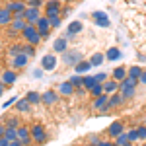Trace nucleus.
<instances>
[{"label":"nucleus","instance_id":"obj_45","mask_svg":"<svg viewBox=\"0 0 146 146\" xmlns=\"http://www.w3.org/2000/svg\"><path fill=\"white\" fill-rule=\"evenodd\" d=\"M6 35H8V39H18V37H20V33L14 31L12 27H6Z\"/></svg>","mask_w":146,"mask_h":146},{"label":"nucleus","instance_id":"obj_55","mask_svg":"<svg viewBox=\"0 0 146 146\" xmlns=\"http://www.w3.org/2000/svg\"><path fill=\"white\" fill-rule=\"evenodd\" d=\"M82 146H94V144H90V142H86V144H82Z\"/></svg>","mask_w":146,"mask_h":146},{"label":"nucleus","instance_id":"obj_19","mask_svg":"<svg viewBox=\"0 0 146 146\" xmlns=\"http://www.w3.org/2000/svg\"><path fill=\"white\" fill-rule=\"evenodd\" d=\"M12 107H14V111L20 113V115H27V113L31 111V103L25 100V98H18V100H16V103H14Z\"/></svg>","mask_w":146,"mask_h":146},{"label":"nucleus","instance_id":"obj_1","mask_svg":"<svg viewBox=\"0 0 146 146\" xmlns=\"http://www.w3.org/2000/svg\"><path fill=\"white\" fill-rule=\"evenodd\" d=\"M20 37L23 39V43H31V45H35V47H39L41 45V35L37 33V27H35L33 23H27L25 27H23V31L20 33Z\"/></svg>","mask_w":146,"mask_h":146},{"label":"nucleus","instance_id":"obj_7","mask_svg":"<svg viewBox=\"0 0 146 146\" xmlns=\"http://www.w3.org/2000/svg\"><path fill=\"white\" fill-rule=\"evenodd\" d=\"M39 66L43 68L45 72H53V70H56V66H58V55H55V53H47V55H43L41 56Z\"/></svg>","mask_w":146,"mask_h":146},{"label":"nucleus","instance_id":"obj_49","mask_svg":"<svg viewBox=\"0 0 146 146\" xmlns=\"http://www.w3.org/2000/svg\"><path fill=\"white\" fill-rule=\"evenodd\" d=\"M138 82H140L142 86H146V68L142 70V74H140V78H138Z\"/></svg>","mask_w":146,"mask_h":146},{"label":"nucleus","instance_id":"obj_5","mask_svg":"<svg viewBox=\"0 0 146 146\" xmlns=\"http://www.w3.org/2000/svg\"><path fill=\"white\" fill-rule=\"evenodd\" d=\"M62 0H45V6H43V16L45 18H55V16H60V10H62Z\"/></svg>","mask_w":146,"mask_h":146},{"label":"nucleus","instance_id":"obj_44","mask_svg":"<svg viewBox=\"0 0 146 146\" xmlns=\"http://www.w3.org/2000/svg\"><path fill=\"white\" fill-rule=\"evenodd\" d=\"M70 12H72V8H70L68 4H64V6H62V10H60V18H62V20L68 18V14H70Z\"/></svg>","mask_w":146,"mask_h":146},{"label":"nucleus","instance_id":"obj_37","mask_svg":"<svg viewBox=\"0 0 146 146\" xmlns=\"http://www.w3.org/2000/svg\"><path fill=\"white\" fill-rule=\"evenodd\" d=\"M127 135H129V140H131L133 144H136V142H138V131H136V127L129 129V131H127Z\"/></svg>","mask_w":146,"mask_h":146},{"label":"nucleus","instance_id":"obj_4","mask_svg":"<svg viewBox=\"0 0 146 146\" xmlns=\"http://www.w3.org/2000/svg\"><path fill=\"white\" fill-rule=\"evenodd\" d=\"M90 20L98 27H101V29H109L111 27V20H109V16H107V12L105 10H94L90 14Z\"/></svg>","mask_w":146,"mask_h":146},{"label":"nucleus","instance_id":"obj_31","mask_svg":"<svg viewBox=\"0 0 146 146\" xmlns=\"http://www.w3.org/2000/svg\"><path fill=\"white\" fill-rule=\"evenodd\" d=\"M68 82L74 86V90H76V88H84V76H82V74H76V72H74L72 76H68Z\"/></svg>","mask_w":146,"mask_h":146},{"label":"nucleus","instance_id":"obj_13","mask_svg":"<svg viewBox=\"0 0 146 146\" xmlns=\"http://www.w3.org/2000/svg\"><path fill=\"white\" fill-rule=\"evenodd\" d=\"M16 131H18V138L22 140L23 146H33V144H35V140L31 138V133H29V125L23 123L22 127H18Z\"/></svg>","mask_w":146,"mask_h":146},{"label":"nucleus","instance_id":"obj_29","mask_svg":"<svg viewBox=\"0 0 146 146\" xmlns=\"http://www.w3.org/2000/svg\"><path fill=\"white\" fill-rule=\"evenodd\" d=\"M25 25H27V22H25L23 18H14V20H12V23L8 25V27H12V29H14V31H18V33H22Z\"/></svg>","mask_w":146,"mask_h":146},{"label":"nucleus","instance_id":"obj_14","mask_svg":"<svg viewBox=\"0 0 146 146\" xmlns=\"http://www.w3.org/2000/svg\"><path fill=\"white\" fill-rule=\"evenodd\" d=\"M68 49H70V41H68L64 35L56 37L55 41H53V53L55 55H62V53H66Z\"/></svg>","mask_w":146,"mask_h":146},{"label":"nucleus","instance_id":"obj_28","mask_svg":"<svg viewBox=\"0 0 146 146\" xmlns=\"http://www.w3.org/2000/svg\"><path fill=\"white\" fill-rule=\"evenodd\" d=\"M88 60L92 62V68H94V66H101V64L105 62V53H101V51H96V53H94V55H92Z\"/></svg>","mask_w":146,"mask_h":146},{"label":"nucleus","instance_id":"obj_40","mask_svg":"<svg viewBox=\"0 0 146 146\" xmlns=\"http://www.w3.org/2000/svg\"><path fill=\"white\" fill-rule=\"evenodd\" d=\"M49 22H51V27H53V29H58V27L62 25V18H60V16H55V18H49Z\"/></svg>","mask_w":146,"mask_h":146},{"label":"nucleus","instance_id":"obj_39","mask_svg":"<svg viewBox=\"0 0 146 146\" xmlns=\"http://www.w3.org/2000/svg\"><path fill=\"white\" fill-rule=\"evenodd\" d=\"M25 2L29 8H41L43 10V6H45V0H25Z\"/></svg>","mask_w":146,"mask_h":146},{"label":"nucleus","instance_id":"obj_3","mask_svg":"<svg viewBox=\"0 0 146 146\" xmlns=\"http://www.w3.org/2000/svg\"><path fill=\"white\" fill-rule=\"evenodd\" d=\"M62 62H64V66H68V68H74L76 64H78L80 60H84V53L80 51V49H68L66 53H62Z\"/></svg>","mask_w":146,"mask_h":146},{"label":"nucleus","instance_id":"obj_2","mask_svg":"<svg viewBox=\"0 0 146 146\" xmlns=\"http://www.w3.org/2000/svg\"><path fill=\"white\" fill-rule=\"evenodd\" d=\"M29 133H31V138L35 140V144H45V142H49V133H47L43 123L29 125Z\"/></svg>","mask_w":146,"mask_h":146},{"label":"nucleus","instance_id":"obj_51","mask_svg":"<svg viewBox=\"0 0 146 146\" xmlns=\"http://www.w3.org/2000/svg\"><path fill=\"white\" fill-rule=\"evenodd\" d=\"M4 135H6V125H4V123H0V138H2Z\"/></svg>","mask_w":146,"mask_h":146},{"label":"nucleus","instance_id":"obj_46","mask_svg":"<svg viewBox=\"0 0 146 146\" xmlns=\"http://www.w3.org/2000/svg\"><path fill=\"white\" fill-rule=\"evenodd\" d=\"M16 100H18V98H10V100H6L4 103H2V109H8V107H12V105L16 103Z\"/></svg>","mask_w":146,"mask_h":146},{"label":"nucleus","instance_id":"obj_26","mask_svg":"<svg viewBox=\"0 0 146 146\" xmlns=\"http://www.w3.org/2000/svg\"><path fill=\"white\" fill-rule=\"evenodd\" d=\"M115 92H119V82L113 78H107L103 82V94H115Z\"/></svg>","mask_w":146,"mask_h":146},{"label":"nucleus","instance_id":"obj_54","mask_svg":"<svg viewBox=\"0 0 146 146\" xmlns=\"http://www.w3.org/2000/svg\"><path fill=\"white\" fill-rule=\"evenodd\" d=\"M4 92H6V86H4V84H2V82H0V98H2V96H4Z\"/></svg>","mask_w":146,"mask_h":146},{"label":"nucleus","instance_id":"obj_36","mask_svg":"<svg viewBox=\"0 0 146 146\" xmlns=\"http://www.w3.org/2000/svg\"><path fill=\"white\" fill-rule=\"evenodd\" d=\"M101 94H103V84H96L92 90H88V96H90L92 100H94V98H100Z\"/></svg>","mask_w":146,"mask_h":146},{"label":"nucleus","instance_id":"obj_23","mask_svg":"<svg viewBox=\"0 0 146 146\" xmlns=\"http://www.w3.org/2000/svg\"><path fill=\"white\" fill-rule=\"evenodd\" d=\"M12 20H14V14L4 6V8L0 10V27H2V29H6V27L12 23Z\"/></svg>","mask_w":146,"mask_h":146},{"label":"nucleus","instance_id":"obj_33","mask_svg":"<svg viewBox=\"0 0 146 146\" xmlns=\"http://www.w3.org/2000/svg\"><path fill=\"white\" fill-rule=\"evenodd\" d=\"M22 53H23V55H27L29 58H31V56L37 55V47L31 45V43H22Z\"/></svg>","mask_w":146,"mask_h":146},{"label":"nucleus","instance_id":"obj_20","mask_svg":"<svg viewBox=\"0 0 146 146\" xmlns=\"http://www.w3.org/2000/svg\"><path fill=\"white\" fill-rule=\"evenodd\" d=\"M4 6H6L12 14H22V12H25V8H27V2H25V0H10V2H6Z\"/></svg>","mask_w":146,"mask_h":146},{"label":"nucleus","instance_id":"obj_15","mask_svg":"<svg viewBox=\"0 0 146 146\" xmlns=\"http://www.w3.org/2000/svg\"><path fill=\"white\" fill-rule=\"evenodd\" d=\"M56 92H58V96L62 98V100H70V98H74V86L64 80V82H60L58 86H56Z\"/></svg>","mask_w":146,"mask_h":146},{"label":"nucleus","instance_id":"obj_18","mask_svg":"<svg viewBox=\"0 0 146 146\" xmlns=\"http://www.w3.org/2000/svg\"><path fill=\"white\" fill-rule=\"evenodd\" d=\"M123 103H125V100H123V96H121L119 92H115V94H109V100H107V111L111 113L113 109H119Z\"/></svg>","mask_w":146,"mask_h":146},{"label":"nucleus","instance_id":"obj_16","mask_svg":"<svg viewBox=\"0 0 146 146\" xmlns=\"http://www.w3.org/2000/svg\"><path fill=\"white\" fill-rule=\"evenodd\" d=\"M41 16H43V10H41V8H29V6H27L25 12H23V20L27 23H33V25L39 22Z\"/></svg>","mask_w":146,"mask_h":146},{"label":"nucleus","instance_id":"obj_22","mask_svg":"<svg viewBox=\"0 0 146 146\" xmlns=\"http://www.w3.org/2000/svg\"><path fill=\"white\" fill-rule=\"evenodd\" d=\"M4 125L10 127V129H18V127L23 125V121H22V117H20V113H14V115H6L4 117Z\"/></svg>","mask_w":146,"mask_h":146},{"label":"nucleus","instance_id":"obj_53","mask_svg":"<svg viewBox=\"0 0 146 146\" xmlns=\"http://www.w3.org/2000/svg\"><path fill=\"white\" fill-rule=\"evenodd\" d=\"M138 60H140V62H146V55L144 53H138Z\"/></svg>","mask_w":146,"mask_h":146},{"label":"nucleus","instance_id":"obj_12","mask_svg":"<svg viewBox=\"0 0 146 146\" xmlns=\"http://www.w3.org/2000/svg\"><path fill=\"white\" fill-rule=\"evenodd\" d=\"M16 80H18V70H14V68H6V70L0 72V82H2L6 88L14 86Z\"/></svg>","mask_w":146,"mask_h":146},{"label":"nucleus","instance_id":"obj_58","mask_svg":"<svg viewBox=\"0 0 146 146\" xmlns=\"http://www.w3.org/2000/svg\"><path fill=\"white\" fill-rule=\"evenodd\" d=\"M113 146H117V144H113Z\"/></svg>","mask_w":146,"mask_h":146},{"label":"nucleus","instance_id":"obj_56","mask_svg":"<svg viewBox=\"0 0 146 146\" xmlns=\"http://www.w3.org/2000/svg\"><path fill=\"white\" fill-rule=\"evenodd\" d=\"M0 2H2V4H6V2H10V0H0Z\"/></svg>","mask_w":146,"mask_h":146},{"label":"nucleus","instance_id":"obj_30","mask_svg":"<svg viewBox=\"0 0 146 146\" xmlns=\"http://www.w3.org/2000/svg\"><path fill=\"white\" fill-rule=\"evenodd\" d=\"M113 142H115L117 146H135L133 142H131V140H129V135H127V131H125V133H121L119 136H115V138H113Z\"/></svg>","mask_w":146,"mask_h":146},{"label":"nucleus","instance_id":"obj_10","mask_svg":"<svg viewBox=\"0 0 146 146\" xmlns=\"http://www.w3.org/2000/svg\"><path fill=\"white\" fill-rule=\"evenodd\" d=\"M35 27H37V33L41 35V39H49V37H51V31H53V27H51V22H49V18L41 16V18H39V22L35 23Z\"/></svg>","mask_w":146,"mask_h":146},{"label":"nucleus","instance_id":"obj_43","mask_svg":"<svg viewBox=\"0 0 146 146\" xmlns=\"http://www.w3.org/2000/svg\"><path fill=\"white\" fill-rule=\"evenodd\" d=\"M94 76H96V80H98V84H103L105 80L109 78V74H107V72H98V74H94Z\"/></svg>","mask_w":146,"mask_h":146},{"label":"nucleus","instance_id":"obj_41","mask_svg":"<svg viewBox=\"0 0 146 146\" xmlns=\"http://www.w3.org/2000/svg\"><path fill=\"white\" fill-rule=\"evenodd\" d=\"M6 138H8V140H16V138H18V131H16V129H10V127H6Z\"/></svg>","mask_w":146,"mask_h":146},{"label":"nucleus","instance_id":"obj_57","mask_svg":"<svg viewBox=\"0 0 146 146\" xmlns=\"http://www.w3.org/2000/svg\"><path fill=\"white\" fill-rule=\"evenodd\" d=\"M2 8H4V4H2V2H0V10H2Z\"/></svg>","mask_w":146,"mask_h":146},{"label":"nucleus","instance_id":"obj_38","mask_svg":"<svg viewBox=\"0 0 146 146\" xmlns=\"http://www.w3.org/2000/svg\"><path fill=\"white\" fill-rule=\"evenodd\" d=\"M136 131H138V142H146V125H138Z\"/></svg>","mask_w":146,"mask_h":146},{"label":"nucleus","instance_id":"obj_17","mask_svg":"<svg viewBox=\"0 0 146 146\" xmlns=\"http://www.w3.org/2000/svg\"><path fill=\"white\" fill-rule=\"evenodd\" d=\"M27 62H29V56L23 55V53H20L18 56H14V58H10V68H14V70H23V68L27 66Z\"/></svg>","mask_w":146,"mask_h":146},{"label":"nucleus","instance_id":"obj_25","mask_svg":"<svg viewBox=\"0 0 146 146\" xmlns=\"http://www.w3.org/2000/svg\"><path fill=\"white\" fill-rule=\"evenodd\" d=\"M90 70H92V62L88 60V58H84V60H80L78 64L74 66V72H76V74H82V76H84V74H88Z\"/></svg>","mask_w":146,"mask_h":146},{"label":"nucleus","instance_id":"obj_34","mask_svg":"<svg viewBox=\"0 0 146 146\" xmlns=\"http://www.w3.org/2000/svg\"><path fill=\"white\" fill-rule=\"evenodd\" d=\"M142 70H144V66H140V64H133V66H129V78H140Z\"/></svg>","mask_w":146,"mask_h":146},{"label":"nucleus","instance_id":"obj_11","mask_svg":"<svg viewBox=\"0 0 146 146\" xmlns=\"http://www.w3.org/2000/svg\"><path fill=\"white\" fill-rule=\"evenodd\" d=\"M125 131H127V127H125V123L123 121H119V119H117V121H113L111 125H109V127H107V129H105V136H107V138H115V136H119L121 135V133H125Z\"/></svg>","mask_w":146,"mask_h":146},{"label":"nucleus","instance_id":"obj_50","mask_svg":"<svg viewBox=\"0 0 146 146\" xmlns=\"http://www.w3.org/2000/svg\"><path fill=\"white\" fill-rule=\"evenodd\" d=\"M0 146H10V140H8L6 136H2V138H0Z\"/></svg>","mask_w":146,"mask_h":146},{"label":"nucleus","instance_id":"obj_9","mask_svg":"<svg viewBox=\"0 0 146 146\" xmlns=\"http://www.w3.org/2000/svg\"><path fill=\"white\" fill-rule=\"evenodd\" d=\"M107 100H109V94H101L100 98H94L92 100V109L100 115H107Z\"/></svg>","mask_w":146,"mask_h":146},{"label":"nucleus","instance_id":"obj_8","mask_svg":"<svg viewBox=\"0 0 146 146\" xmlns=\"http://www.w3.org/2000/svg\"><path fill=\"white\" fill-rule=\"evenodd\" d=\"M60 100L62 98L58 96L56 90H47V92L41 94V105H45V107H55V105H58Z\"/></svg>","mask_w":146,"mask_h":146},{"label":"nucleus","instance_id":"obj_24","mask_svg":"<svg viewBox=\"0 0 146 146\" xmlns=\"http://www.w3.org/2000/svg\"><path fill=\"white\" fill-rule=\"evenodd\" d=\"M123 56V53H121V49L119 47H109L107 51H105V62H115V60H119Z\"/></svg>","mask_w":146,"mask_h":146},{"label":"nucleus","instance_id":"obj_6","mask_svg":"<svg viewBox=\"0 0 146 146\" xmlns=\"http://www.w3.org/2000/svg\"><path fill=\"white\" fill-rule=\"evenodd\" d=\"M80 33H84V22L82 20H72V22H68V25H66V31H64V37H66L68 41H72L76 35H80Z\"/></svg>","mask_w":146,"mask_h":146},{"label":"nucleus","instance_id":"obj_35","mask_svg":"<svg viewBox=\"0 0 146 146\" xmlns=\"http://www.w3.org/2000/svg\"><path fill=\"white\" fill-rule=\"evenodd\" d=\"M96 84H98V80H96L94 74H84V88L86 90H92Z\"/></svg>","mask_w":146,"mask_h":146},{"label":"nucleus","instance_id":"obj_52","mask_svg":"<svg viewBox=\"0 0 146 146\" xmlns=\"http://www.w3.org/2000/svg\"><path fill=\"white\" fill-rule=\"evenodd\" d=\"M10 146H23V144H22L20 138H16V140H12V142H10Z\"/></svg>","mask_w":146,"mask_h":146},{"label":"nucleus","instance_id":"obj_47","mask_svg":"<svg viewBox=\"0 0 146 146\" xmlns=\"http://www.w3.org/2000/svg\"><path fill=\"white\" fill-rule=\"evenodd\" d=\"M43 72H45V70H43L41 66H39V68H33V78H43Z\"/></svg>","mask_w":146,"mask_h":146},{"label":"nucleus","instance_id":"obj_21","mask_svg":"<svg viewBox=\"0 0 146 146\" xmlns=\"http://www.w3.org/2000/svg\"><path fill=\"white\" fill-rule=\"evenodd\" d=\"M127 76H129V66H125V64H119L111 70V78L117 80V82H123Z\"/></svg>","mask_w":146,"mask_h":146},{"label":"nucleus","instance_id":"obj_48","mask_svg":"<svg viewBox=\"0 0 146 146\" xmlns=\"http://www.w3.org/2000/svg\"><path fill=\"white\" fill-rule=\"evenodd\" d=\"M113 144H115V142H113L111 138H103V140H101L98 146H113Z\"/></svg>","mask_w":146,"mask_h":146},{"label":"nucleus","instance_id":"obj_32","mask_svg":"<svg viewBox=\"0 0 146 146\" xmlns=\"http://www.w3.org/2000/svg\"><path fill=\"white\" fill-rule=\"evenodd\" d=\"M20 53H22V43H12V45L8 47V51H6L8 58H14V56H18Z\"/></svg>","mask_w":146,"mask_h":146},{"label":"nucleus","instance_id":"obj_42","mask_svg":"<svg viewBox=\"0 0 146 146\" xmlns=\"http://www.w3.org/2000/svg\"><path fill=\"white\" fill-rule=\"evenodd\" d=\"M101 140H103V138H101L100 135H90V136H88V142H90V144H94V146H98Z\"/></svg>","mask_w":146,"mask_h":146},{"label":"nucleus","instance_id":"obj_27","mask_svg":"<svg viewBox=\"0 0 146 146\" xmlns=\"http://www.w3.org/2000/svg\"><path fill=\"white\" fill-rule=\"evenodd\" d=\"M25 100L31 103V107H37V105H41V94L39 92H35V90H29L25 96H23Z\"/></svg>","mask_w":146,"mask_h":146}]
</instances>
